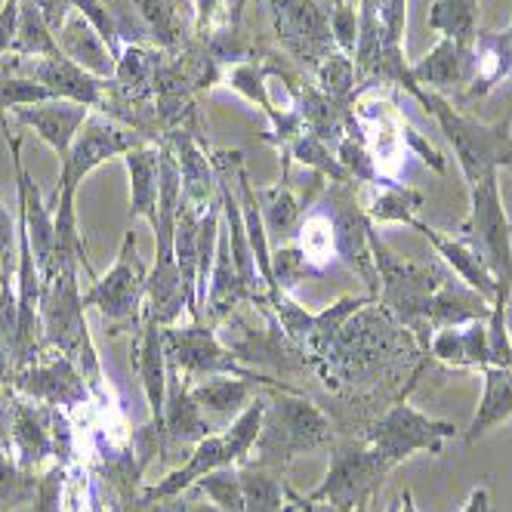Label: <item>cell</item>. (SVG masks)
<instances>
[{
  "label": "cell",
  "mask_w": 512,
  "mask_h": 512,
  "mask_svg": "<svg viewBox=\"0 0 512 512\" xmlns=\"http://www.w3.org/2000/svg\"><path fill=\"white\" fill-rule=\"evenodd\" d=\"M315 87L321 93H327L331 99H340V102H352L355 99V84H358V68H355V59L346 56V53H331L318 68H315Z\"/></svg>",
  "instance_id": "33"
},
{
  "label": "cell",
  "mask_w": 512,
  "mask_h": 512,
  "mask_svg": "<svg viewBox=\"0 0 512 512\" xmlns=\"http://www.w3.org/2000/svg\"><path fill=\"white\" fill-rule=\"evenodd\" d=\"M506 324H509V340H512V300L506 306Z\"/></svg>",
  "instance_id": "44"
},
{
  "label": "cell",
  "mask_w": 512,
  "mask_h": 512,
  "mask_svg": "<svg viewBox=\"0 0 512 512\" xmlns=\"http://www.w3.org/2000/svg\"><path fill=\"white\" fill-rule=\"evenodd\" d=\"M145 281H149V269L139 256L136 232L130 229L121 241L115 266L93 278L90 290L84 294V306H93L108 324H115V334L130 331V327L139 334L145 312Z\"/></svg>",
  "instance_id": "7"
},
{
  "label": "cell",
  "mask_w": 512,
  "mask_h": 512,
  "mask_svg": "<svg viewBox=\"0 0 512 512\" xmlns=\"http://www.w3.org/2000/svg\"><path fill=\"white\" fill-rule=\"evenodd\" d=\"M256 201H260V213H263V223H266V235L269 241L278 238V244H290L303 223L306 207L312 204V198H297V192L278 182V186L269 189H256ZM275 244V247H278Z\"/></svg>",
  "instance_id": "28"
},
{
  "label": "cell",
  "mask_w": 512,
  "mask_h": 512,
  "mask_svg": "<svg viewBox=\"0 0 512 512\" xmlns=\"http://www.w3.org/2000/svg\"><path fill=\"white\" fill-rule=\"evenodd\" d=\"M411 78L417 87L445 96L451 90H463L472 84V44H457L451 38H438V44L411 65Z\"/></svg>",
  "instance_id": "18"
},
{
  "label": "cell",
  "mask_w": 512,
  "mask_h": 512,
  "mask_svg": "<svg viewBox=\"0 0 512 512\" xmlns=\"http://www.w3.org/2000/svg\"><path fill=\"white\" fill-rule=\"evenodd\" d=\"M65 485H68V466L53 463L41 479L38 494H34V512H62L65 509Z\"/></svg>",
  "instance_id": "37"
},
{
  "label": "cell",
  "mask_w": 512,
  "mask_h": 512,
  "mask_svg": "<svg viewBox=\"0 0 512 512\" xmlns=\"http://www.w3.org/2000/svg\"><path fill=\"white\" fill-rule=\"evenodd\" d=\"M506 31H509V44H512V22H509V28H506ZM509 81H512V78H509Z\"/></svg>",
  "instance_id": "46"
},
{
  "label": "cell",
  "mask_w": 512,
  "mask_h": 512,
  "mask_svg": "<svg viewBox=\"0 0 512 512\" xmlns=\"http://www.w3.org/2000/svg\"><path fill=\"white\" fill-rule=\"evenodd\" d=\"M411 229H417V232L435 247V253L442 256V260L454 269V275L460 278V284H466V287L475 290L479 297H485L488 303H494L500 284H497L491 266H488V263L482 260V256L475 253L463 238H448V235H442L438 229H432L429 223H423L420 216L411 219Z\"/></svg>",
  "instance_id": "19"
},
{
  "label": "cell",
  "mask_w": 512,
  "mask_h": 512,
  "mask_svg": "<svg viewBox=\"0 0 512 512\" xmlns=\"http://www.w3.org/2000/svg\"><path fill=\"white\" fill-rule=\"evenodd\" d=\"M275 38L284 53H290L297 62L309 65L312 71L337 53L334 34H331V16L318 0H266Z\"/></svg>",
  "instance_id": "11"
},
{
  "label": "cell",
  "mask_w": 512,
  "mask_h": 512,
  "mask_svg": "<svg viewBox=\"0 0 512 512\" xmlns=\"http://www.w3.org/2000/svg\"><path fill=\"white\" fill-rule=\"evenodd\" d=\"M161 142L170 145V152L179 167V186L182 198L201 213H207L213 204H219V179L210 161V145L201 136V118L192 115L189 121H182L173 127Z\"/></svg>",
  "instance_id": "13"
},
{
  "label": "cell",
  "mask_w": 512,
  "mask_h": 512,
  "mask_svg": "<svg viewBox=\"0 0 512 512\" xmlns=\"http://www.w3.org/2000/svg\"><path fill=\"white\" fill-rule=\"evenodd\" d=\"M136 371L149 401V426L164 435V405H167V349H164V327L158 321H142V331L133 343Z\"/></svg>",
  "instance_id": "17"
},
{
  "label": "cell",
  "mask_w": 512,
  "mask_h": 512,
  "mask_svg": "<svg viewBox=\"0 0 512 512\" xmlns=\"http://www.w3.org/2000/svg\"><path fill=\"white\" fill-rule=\"evenodd\" d=\"M417 102L435 118V124L442 127L466 182L482 179L491 170L512 167V112L497 124H485L432 90H423Z\"/></svg>",
  "instance_id": "3"
},
{
  "label": "cell",
  "mask_w": 512,
  "mask_h": 512,
  "mask_svg": "<svg viewBox=\"0 0 512 512\" xmlns=\"http://www.w3.org/2000/svg\"><path fill=\"white\" fill-rule=\"evenodd\" d=\"M435 361L460 371H485L491 368V346H488V318H472L466 324L438 327L429 334L423 346Z\"/></svg>",
  "instance_id": "16"
},
{
  "label": "cell",
  "mask_w": 512,
  "mask_h": 512,
  "mask_svg": "<svg viewBox=\"0 0 512 512\" xmlns=\"http://www.w3.org/2000/svg\"><path fill=\"white\" fill-rule=\"evenodd\" d=\"M290 500H294V509H297V512H340V509H334L331 503H318V500L300 497V494H294V491H290Z\"/></svg>",
  "instance_id": "41"
},
{
  "label": "cell",
  "mask_w": 512,
  "mask_h": 512,
  "mask_svg": "<svg viewBox=\"0 0 512 512\" xmlns=\"http://www.w3.org/2000/svg\"><path fill=\"white\" fill-rule=\"evenodd\" d=\"M297 250L303 253V260L312 272L327 269L337 260V241H334V223L327 210H312L303 216V223L294 235Z\"/></svg>",
  "instance_id": "29"
},
{
  "label": "cell",
  "mask_w": 512,
  "mask_h": 512,
  "mask_svg": "<svg viewBox=\"0 0 512 512\" xmlns=\"http://www.w3.org/2000/svg\"><path fill=\"white\" fill-rule=\"evenodd\" d=\"M226 28H232V10L226 0H192V31L198 41H210Z\"/></svg>",
  "instance_id": "35"
},
{
  "label": "cell",
  "mask_w": 512,
  "mask_h": 512,
  "mask_svg": "<svg viewBox=\"0 0 512 512\" xmlns=\"http://www.w3.org/2000/svg\"><path fill=\"white\" fill-rule=\"evenodd\" d=\"M161 506V512H223L219 506H213V503H204V500H186V497H173V500H161L158 503Z\"/></svg>",
  "instance_id": "38"
},
{
  "label": "cell",
  "mask_w": 512,
  "mask_h": 512,
  "mask_svg": "<svg viewBox=\"0 0 512 512\" xmlns=\"http://www.w3.org/2000/svg\"><path fill=\"white\" fill-rule=\"evenodd\" d=\"M509 173H512V167H509Z\"/></svg>",
  "instance_id": "47"
},
{
  "label": "cell",
  "mask_w": 512,
  "mask_h": 512,
  "mask_svg": "<svg viewBox=\"0 0 512 512\" xmlns=\"http://www.w3.org/2000/svg\"><path fill=\"white\" fill-rule=\"evenodd\" d=\"M145 142L149 139H145L142 133H136L133 127L108 118L102 112H90V118L78 130L75 142H71L68 155L62 158L56 189H78L96 167H102L112 158H124L127 152L139 149V145H145Z\"/></svg>",
  "instance_id": "10"
},
{
  "label": "cell",
  "mask_w": 512,
  "mask_h": 512,
  "mask_svg": "<svg viewBox=\"0 0 512 512\" xmlns=\"http://www.w3.org/2000/svg\"><path fill=\"white\" fill-rule=\"evenodd\" d=\"M398 497H401V512H420L417 509V503H414V494L405 488V491H398Z\"/></svg>",
  "instance_id": "43"
},
{
  "label": "cell",
  "mask_w": 512,
  "mask_h": 512,
  "mask_svg": "<svg viewBox=\"0 0 512 512\" xmlns=\"http://www.w3.org/2000/svg\"><path fill=\"white\" fill-rule=\"evenodd\" d=\"M469 186V213L460 223V235L491 266L497 284L512 287V223L500 195V170L485 173Z\"/></svg>",
  "instance_id": "6"
},
{
  "label": "cell",
  "mask_w": 512,
  "mask_h": 512,
  "mask_svg": "<svg viewBox=\"0 0 512 512\" xmlns=\"http://www.w3.org/2000/svg\"><path fill=\"white\" fill-rule=\"evenodd\" d=\"M423 201V192L389 176L358 186V204L374 226H411V219H417Z\"/></svg>",
  "instance_id": "20"
},
{
  "label": "cell",
  "mask_w": 512,
  "mask_h": 512,
  "mask_svg": "<svg viewBox=\"0 0 512 512\" xmlns=\"http://www.w3.org/2000/svg\"><path fill=\"white\" fill-rule=\"evenodd\" d=\"M130 7L136 10L145 34H149V44H155L158 50L173 53L195 38L179 0H130Z\"/></svg>",
  "instance_id": "25"
},
{
  "label": "cell",
  "mask_w": 512,
  "mask_h": 512,
  "mask_svg": "<svg viewBox=\"0 0 512 512\" xmlns=\"http://www.w3.org/2000/svg\"><path fill=\"white\" fill-rule=\"evenodd\" d=\"M503 78H512V44L509 31H479L472 41V84L463 102L488 96Z\"/></svg>",
  "instance_id": "23"
},
{
  "label": "cell",
  "mask_w": 512,
  "mask_h": 512,
  "mask_svg": "<svg viewBox=\"0 0 512 512\" xmlns=\"http://www.w3.org/2000/svg\"><path fill=\"white\" fill-rule=\"evenodd\" d=\"M164 349H167V368L186 377L189 383L201 377H238L260 383L266 389H287V383H278L266 374H256L238 361V355L216 337L213 321L192 318L189 324H170L164 327Z\"/></svg>",
  "instance_id": "5"
},
{
  "label": "cell",
  "mask_w": 512,
  "mask_h": 512,
  "mask_svg": "<svg viewBox=\"0 0 512 512\" xmlns=\"http://www.w3.org/2000/svg\"><path fill=\"white\" fill-rule=\"evenodd\" d=\"M247 4H250V0H235V7H232V28H241V19H244Z\"/></svg>",
  "instance_id": "42"
},
{
  "label": "cell",
  "mask_w": 512,
  "mask_h": 512,
  "mask_svg": "<svg viewBox=\"0 0 512 512\" xmlns=\"http://www.w3.org/2000/svg\"><path fill=\"white\" fill-rule=\"evenodd\" d=\"M130 176V216L145 219L149 226L158 223V195H161V145L145 142L124 158Z\"/></svg>",
  "instance_id": "21"
},
{
  "label": "cell",
  "mask_w": 512,
  "mask_h": 512,
  "mask_svg": "<svg viewBox=\"0 0 512 512\" xmlns=\"http://www.w3.org/2000/svg\"><path fill=\"white\" fill-rule=\"evenodd\" d=\"M213 432H216V426L204 417V411L198 408V401L192 398L189 380L179 377L176 371H170V377H167L164 445H161V454L173 457L176 451H186V457H189L192 448L201 442V438H207Z\"/></svg>",
  "instance_id": "14"
},
{
  "label": "cell",
  "mask_w": 512,
  "mask_h": 512,
  "mask_svg": "<svg viewBox=\"0 0 512 512\" xmlns=\"http://www.w3.org/2000/svg\"><path fill=\"white\" fill-rule=\"evenodd\" d=\"M192 398L198 401V408L204 417L219 429H226L250 401L260 392V383L238 380V377H207L201 383H189Z\"/></svg>",
  "instance_id": "22"
},
{
  "label": "cell",
  "mask_w": 512,
  "mask_h": 512,
  "mask_svg": "<svg viewBox=\"0 0 512 512\" xmlns=\"http://www.w3.org/2000/svg\"><path fill=\"white\" fill-rule=\"evenodd\" d=\"M386 512H401V497H395L392 503H389V509Z\"/></svg>",
  "instance_id": "45"
},
{
  "label": "cell",
  "mask_w": 512,
  "mask_h": 512,
  "mask_svg": "<svg viewBox=\"0 0 512 512\" xmlns=\"http://www.w3.org/2000/svg\"><path fill=\"white\" fill-rule=\"evenodd\" d=\"M426 22L438 38L472 44L479 38V0H435Z\"/></svg>",
  "instance_id": "30"
},
{
  "label": "cell",
  "mask_w": 512,
  "mask_h": 512,
  "mask_svg": "<svg viewBox=\"0 0 512 512\" xmlns=\"http://www.w3.org/2000/svg\"><path fill=\"white\" fill-rule=\"evenodd\" d=\"M331 34H334V44L340 53L355 59L358 50V4H349V0H331Z\"/></svg>",
  "instance_id": "36"
},
{
  "label": "cell",
  "mask_w": 512,
  "mask_h": 512,
  "mask_svg": "<svg viewBox=\"0 0 512 512\" xmlns=\"http://www.w3.org/2000/svg\"><path fill=\"white\" fill-rule=\"evenodd\" d=\"M371 256H374V272H377V303L405 327V331H423L426 315L432 309L435 294L442 290L451 278L435 269V266H420L411 260L395 256L371 226Z\"/></svg>",
  "instance_id": "4"
},
{
  "label": "cell",
  "mask_w": 512,
  "mask_h": 512,
  "mask_svg": "<svg viewBox=\"0 0 512 512\" xmlns=\"http://www.w3.org/2000/svg\"><path fill=\"white\" fill-rule=\"evenodd\" d=\"M19 395L38 401V405L56 408V411H75L90 405V386L84 380V374L78 371V364L65 358V355H44L34 364H25V368L16 371L13 383H10Z\"/></svg>",
  "instance_id": "12"
},
{
  "label": "cell",
  "mask_w": 512,
  "mask_h": 512,
  "mask_svg": "<svg viewBox=\"0 0 512 512\" xmlns=\"http://www.w3.org/2000/svg\"><path fill=\"white\" fill-rule=\"evenodd\" d=\"M281 155L284 161H297L303 167H309L312 173L324 176V179H331V182H352L349 173L340 167L337 155H334V145H327L324 139L312 136L309 130H300L290 142L281 145Z\"/></svg>",
  "instance_id": "31"
},
{
  "label": "cell",
  "mask_w": 512,
  "mask_h": 512,
  "mask_svg": "<svg viewBox=\"0 0 512 512\" xmlns=\"http://www.w3.org/2000/svg\"><path fill=\"white\" fill-rule=\"evenodd\" d=\"M56 41H59V50L75 65L90 71V75H96V78L115 75V65H118L115 53L108 50V44L99 38V31L81 13H71L65 19V25L56 34Z\"/></svg>",
  "instance_id": "24"
},
{
  "label": "cell",
  "mask_w": 512,
  "mask_h": 512,
  "mask_svg": "<svg viewBox=\"0 0 512 512\" xmlns=\"http://www.w3.org/2000/svg\"><path fill=\"white\" fill-rule=\"evenodd\" d=\"M13 56H62L56 31L44 19L34 0H22L19 4V25H16V41Z\"/></svg>",
  "instance_id": "32"
},
{
  "label": "cell",
  "mask_w": 512,
  "mask_h": 512,
  "mask_svg": "<svg viewBox=\"0 0 512 512\" xmlns=\"http://www.w3.org/2000/svg\"><path fill=\"white\" fill-rule=\"evenodd\" d=\"M201 210L192 207L186 198L179 195V207H176V266H179V278L182 287H186L189 297V315L192 318H204L201 306H198V241H201Z\"/></svg>",
  "instance_id": "27"
},
{
  "label": "cell",
  "mask_w": 512,
  "mask_h": 512,
  "mask_svg": "<svg viewBox=\"0 0 512 512\" xmlns=\"http://www.w3.org/2000/svg\"><path fill=\"white\" fill-rule=\"evenodd\" d=\"M334 442V426L315 401H309L294 386L287 389H269L266 395V414L260 426V438H256V457L272 472H284L290 460L309 454L321 445Z\"/></svg>",
  "instance_id": "1"
},
{
  "label": "cell",
  "mask_w": 512,
  "mask_h": 512,
  "mask_svg": "<svg viewBox=\"0 0 512 512\" xmlns=\"http://www.w3.org/2000/svg\"><path fill=\"white\" fill-rule=\"evenodd\" d=\"M41 331H44V346L71 358L84 374L93 398L105 401V377L102 364L87 327V306L84 294L78 287V269H59L50 281H44L41 290Z\"/></svg>",
  "instance_id": "2"
},
{
  "label": "cell",
  "mask_w": 512,
  "mask_h": 512,
  "mask_svg": "<svg viewBox=\"0 0 512 512\" xmlns=\"http://www.w3.org/2000/svg\"><path fill=\"white\" fill-rule=\"evenodd\" d=\"M16 377V358H13V349L10 343L0 334V389H7Z\"/></svg>",
  "instance_id": "39"
},
{
  "label": "cell",
  "mask_w": 512,
  "mask_h": 512,
  "mask_svg": "<svg viewBox=\"0 0 512 512\" xmlns=\"http://www.w3.org/2000/svg\"><path fill=\"white\" fill-rule=\"evenodd\" d=\"M389 472L392 466L361 435H346L334 445L331 469H327L324 482L306 497L331 503L340 512H355L358 506H368L374 500Z\"/></svg>",
  "instance_id": "8"
},
{
  "label": "cell",
  "mask_w": 512,
  "mask_h": 512,
  "mask_svg": "<svg viewBox=\"0 0 512 512\" xmlns=\"http://www.w3.org/2000/svg\"><path fill=\"white\" fill-rule=\"evenodd\" d=\"M512 420V368H485L482 371V401L466 429V445L482 442V438Z\"/></svg>",
  "instance_id": "26"
},
{
  "label": "cell",
  "mask_w": 512,
  "mask_h": 512,
  "mask_svg": "<svg viewBox=\"0 0 512 512\" xmlns=\"http://www.w3.org/2000/svg\"><path fill=\"white\" fill-rule=\"evenodd\" d=\"M192 491L207 494V500L223 512H244V491H241L238 466H223V469L207 472L204 479H198L192 485Z\"/></svg>",
  "instance_id": "34"
},
{
  "label": "cell",
  "mask_w": 512,
  "mask_h": 512,
  "mask_svg": "<svg viewBox=\"0 0 512 512\" xmlns=\"http://www.w3.org/2000/svg\"><path fill=\"white\" fill-rule=\"evenodd\" d=\"M463 512H491V494H488V488H475L469 494Z\"/></svg>",
  "instance_id": "40"
},
{
  "label": "cell",
  "mask_w": 512,
  "mask_h": 512,
  "mask_svg": "<svg viewBox=\"0 0 512 512\" xmlns=\"http://www.w3.org/2000/svg\"><path fill=\"white\" fill-rule=\"evenodd\" d=\"M454 435H457V429L451 423L426 417L423 411H417L411 405L408 398H398L383 417H377L361 432L364 442H368L392 469L420 451L442 454L445 442Z\"/></svg>",
  "instance_id": "9"
},
{
  "label": "cell",
  "mask_w": 512,
  "mask_h": 512,
  "mask_svg": "<svg viewBox=\"0 0 512 512\" xmlns=\"http://www.w3.org/2000/svg\"><path fill=\"white\" fill-rule=\"evenodd\" d=\"M93 108L81 105V102H71V99H50V102H38V105H22L13 108V118L34 130V136H41L50 149L59 155V161L68 155L71 142H75L78 130L84 127V121L90 118Z\"/></svg>",
  "instance_id": "15"
}]
</instances>
